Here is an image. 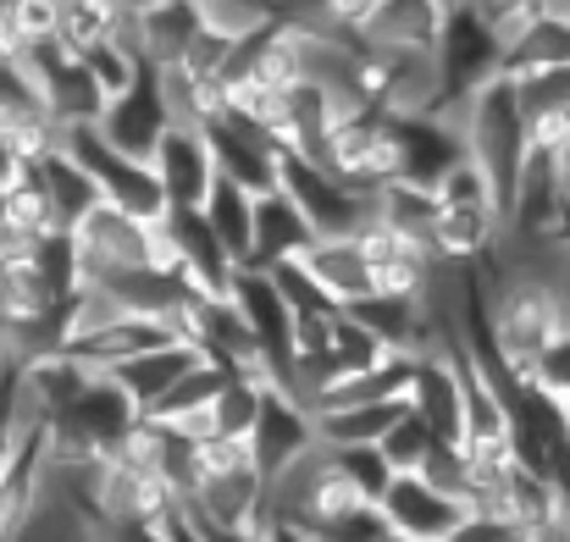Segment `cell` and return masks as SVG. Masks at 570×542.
I'll list each match as a JSON object with an SVG mask.
<instances>
[{
	"label": "cell",
	"mask_w": 570,
	"mask_h": 542,
	"mask_svg": "<svg viewBox=\"0 0 570 542\" xmlns=\"http://www.w3.org/2000/svg\"><path fill=\"white\" fill-rule=\"evenodd\" d=\"M372 221H377L382 233H393V238H404V244H421V249L432 255L438 199H432V188H421V183H387V188L372 194Z\"/></svg>",
	"instance_id": "obj_20"
},
{
	"label": "cell",
	"mask_w": 570,
	"mask_h": 542,
	"mask_svg": "<svg viewBox=\"0 0 570 542\" xmlns=\"http://www.w3.org/2000/svg\"><path fill=\"white\" fill-rule=\"evenodd\" d=\"M399 410L404 404H350V410L311 415V426H316V443L333 449V454H344V449H377L382 437H387V426L399 421Z\"/></svg>",
	"instance_id": "obj_22"
},
{
	"label": "cell",
	"mask_w": 570,
	"mask_h": 542,
	"mask_svg": "<svg viewBox=\"0 0 570 542\" xmlns=\"http://www.w3.org/2000/svg\"><path fill=\"white\" fill-rule=\"evenodd\" d=\"M227 305L238 311V322L249 327L261 361L272 371V382H283V371L294 361V316L272 283V272H255V266H238L233 272V288H227Z\"/></svg>",
	"instance_id": "obj_6"
},
{
	"label": "cell",
	"mask_w": 570,
	"mask_h": 542,
	"mask_svg": "<svg viewBox=\"0 0 570 542\" xmlns=\"http://www.w3.org/2000/svg\"><path fill=\"white\" fill-rule=\"evenodd\" d=\"M189 6L199 17V33L222 39V45H238V39H249L272 22V11L261 0H189Z\"/></svg>",
	"instance_id": "obj_25"
},
{
	"label": "cell",
	"mask_w": 570,
	"mask_h": 542,
	"mask_svg": "<svg viewBox=\"0 0 570 542\" xmlns=\"http://www.w3.org/2000/svg\"><path fill=\"white\" fill-rule=\"evenodd\" d=\"M272 17H294V11H305V6H316V0H261Z\"/></svg>",
	"instance_id": "obj_37"
},
{
	"label": "cell",
	"mask_w": 570,
	"mask_h": 542,
	"mask_svg": "<svg viewBox=\"0 0 570 542\" xmlns=\"http://www.w3.org/2000/svg\"><path fill=\"white\" fill-rule=\"evenodd\" d=\"M432 199H438V210H504L499 205V188L488 183V173L471 156H460L443 178L432 183Z\"/></svg>",
	"instance_id": "obj_26"
},
{
	"label": "cell",
	"mask_w": 570,
	"mask_h": 542,
	"mask_svg": "<svg viewBox=\"0 0 570 542\" xmlns=\"http://www.w3.org/2000/svg\"><path fill=\"white\" fill-rule=\"evenodd\" d=\"M311 538L316 542H393L387 538V526H382L377 504H361V510H350V515H338V521L316 526Z\"/></svg>",
	"instance_id": "obj_31"
},
{
	"label": "cell",
	"mask_w": 570,
	"mask_h": 542,
	"mask_svg": "<svg viewBox=\"0 0 570 542\" xmlns=\"http://www.w3.org/2000/svg\"><path fill=\"white\" fill-rule=\"evenodd\" d=\"M249 460L255 471L272 482L277 471H288L305 449H316V426H311V410H299L283 387H272L261 398V415H255V432H249Z\"/></svg>",
	"instance_id": "obj_14"
},
{
	"label": "cell",
	"mask_w": 570,
	"mask_h": 542,
	"mask_svg": "<svg viewBox=\"0 0 570 542\" xmlns=\"http://www.w3.org/2000/svg\"><path fill=\"white\" fill-rule=\"evenodd\" d=\"M499 61H504V50H499L493 28L471 6H454L443 33H438V72H443L449 100H460V95L482 89L488 78H499Z\"/></svg>",
	"instance_id": "obj_11"
},
{
	"label": "cell",
	"mask_w": 570,
	"mask_h": 542,
	"mask_svg": "<svg viewBox=\"0 0 570 542\" xmlns=\"http://www.w3.org/2000/svg\"><path fill=\"white\" fill-rule=\"evenodd\" d=\"M173 128V111H167V95H161V78L156 67H145L117 100H106V117H100V139L134 161H150L161 134Z\"/></svg>",
	"instance_id": "obj_9"
},
{
	"label": "cell",
	"mask_w": 570,
	"mask_h": 542,
	"mask_svg": "<svg viewBox=\"0 0 570 542\" xmlns=\"http://www.w3.org/2000/svg\"><path fill=\"white\" fill-rule=\"evenodd\" d=\"M570 67V17L566 11H543L527 22V33L504 50L499 61V78L521 83V78H538V72H566Z\"/></svg>",
	"instance_id": "obj_19"
},
{
	"label": "cell",
	"mask_w": 570,
	"mask_h": 542,
	"mask_svg": "<svg viewBox=\"0 0 570 542\" xmlns=\"http://www.w3.org/2000/svg\"><path fill=\"white\" fill-rule=\"evenodd\" d=\"M449 0H377L361 45L366 50H438V33L449 22Z\"/></svg>",
	"instance_id": "obj_15"
},
{
	"label": "cell",
	"mask_w": 570,
	"mask_h": 542,
	"mask_svg": "<svg viewBox=\"0 0 570 542\" xmlns=\"http://www.w3.org/2000/svg\"><path fill=\"white\" fill-rule=\"evenodd\" d=\"M194 532L205 542H261V526H199L194 521Z\"/></svg>",
	"instance_id": "obj_34"
},
{
	"label": "cell",
	"mask_w": 570,
	"mask_h": 542,
	"mask_svg": "<svg viewBox=\"0 0 570 542\" xmlns=\"http://www.w3.org/2000/svg\"><path fill=\"white\" fill-rule=\"evenodd\" d=\"M205 139H210V161H216V178L222 183L244 188L249 199L277 194V161H283V150L261 128H249L238 117H222V122L205 128Z\"/></svg>",
	"instance_id": "obj_13"
},
{
	"label": "cell",
	"mask_w": 570,
	"mask_h": 542,
	"mask_svg": "<svg viewBox=\"0 0 570 542\" xmlns=\"http://www.w3.org/2000/svg\"><path fill=\"white\" fill-rule=\"evenodd\" d=\"M78 61L89 67V78L100 83V95H106V100H117V95H122V89H128V83L145 72V61H139L134 50H122L117 39L95 45V50H89V56H78Z\"/></svg>",
	"instance_id": "obj_28"
},
{
	"label": "cell",
	"mask_w": 570,
	"mask_h": 542,
	"mask_svg": "<svg viewBox=\"0 0 570 542\" xmlns=\"http://www.w3.org/2000/svg\"><path fill=\"white\" fill-rule=\"evenodd\" d=\"M117 22H122L117 0H56V45L67 56H89L117 33Z\"/></svg>",
	"instance_id": "obj_24"
},
{
	"label": "cell",
	"mask_w": 570,
	"mask_h": 542,
	"mask_svg": "<svg viewBox=\"0 0 570 542\" xmlns=\"http://www.w3.org/2000/svg\"><path fill=\"white\" fill-rule=\"evenodd\" d=\"M0 233H6V188H0Z\"/></svg>",
	"instance_id": "obj_39"
},
{
	"label": "cell",
	"mask_w": 570,
	"mask_h": 542,
	"mask_svg": "<svg viewBox=\"0 0 570 542\" xmlns=\"http://www.w3.org/2000/svg\"><path fill=\"white\" fill-rule=\"evenodd\" d=\"M161 538H167V542H205L199 532H194V521L184 515V510H173V515L161 521Z\"/></svg>",
	"instance_id": "obj_36"
},
{
	"label": "cell",
	"mask_w": 570,
	"mask_h": 542,
	"mask_svg": "<svg viewBox=\"0 0 570 542\" xmlns=\"http://www.w3.org/2000/svg\"><path fill=\"white\" fill-rule=\"evenodd\" d=\"M532 387H538L543 398H554V404L570 398V333H560V338L543 349V361L532 371Z\"/></svg>",
	"instance_id": "obj_32"
},
{
	"label": "cell",
	"mask_w": 570,
	"mask_h": 542,
	"mask_svg": "<svg viewBox=\"0 0 570 542\" xmlns=\"http://www.w3.org/2000/svg\"><path fill=\"white\" fill-rule=\"evenodd\" d=\"M333 178H344L355 194H377L387 183H399V139H393V117H382L372 106L350 111L333 122L322 156H316Z\"/></svg>",
	"instance_id": "obj_5"
},
{
	"label": "cell",
	"mask_w": 570,
	"mask_h": 542,
	"mask_svg": "<svg viewBox=\"0 0 570 542\" xmlns=\"http://www.w3.org/2000/svg\"><path fill=\"white\" fill-rule=\"evenodd\" d=\"M33 178H39V188H45V199H50V210H56V221H61V233H72L95 205H100V188H95V178L56 145L50 156H39L33 161Z\"/></svg>",
	"instance_id": "obj_21"
},
{
	"label": "cell",
	"mask_w": 570,
	"mask_h": 542,
	"mask_svg": "<svg viewBox=\"0 0 570 542\" xmlns=\"http://www.w3.org/2000/svg\"><path fill=\"white\" fill-rule=\"evenodd\" d=\"M6 22H11L22 56L39 50V45H56V0H11L6 6Z\"/></svg>",
	"instance_id": "obj_29"
},
{
	"label": "cell",
	"mask_w": 570,
	"mask_h": 542,
	"mask_svg": "<svg viewBox=\"0 0 570 542\" xmlns=\"http://www.w3.org/2000/svg\"><path fill=\"white\" fill-rule=\"evenodd\" d=\"M72 249H78V277L83 288L117 277V272H145V266H161L173 272V255L161 244V227L150 221H134L111 205H95L78 227H72Z\"/></svg>",
	"instance_id": "obj_2"
},
{
	"label": "cell",
	"mask_w": 570,
	"mask_h": 542,
	"mask_svg": "<svg viewBox=\"0 0 570 542\" xmlns=\"http://www.w3.org/2000/svg\"><path fill=\"white\" fill-rule=\"evenodd\" d=\"M205 361L194 344H161V349H150V355H139V361H128V365H117V371H106L111 382H117V393L139 410V421L189 376L194 365Z\"/></svg>",
	"instance_id": "obj_17"
},
{
	"label": "cell",
	"mask_w": 570,
	"mask_h": 542,
	"mask_svg": "<svg viewBox=\"0 0 570 542\" xmlns=\"http://www.w3.org/2000/svg\"><path fill=\"white\" fill-rule=\"evenodd\" d=\"M277 194L311 221L316 238H355L372 221V194H355L344 178H333L322 161L311 156H288L277 161Z\"/></svg>",
	"instance_id": "obj_4"
},
{
	"label": "cell",
	"mask_w": 570,
	"mask_h": 542,
	"mask_svg": "<svg viewBox=\"0 0 570 542\" xmlns=\"http://www.w3.org/2000/svg\"><path fill=\"white\" fill-rule=\"evenodd\" d=\"M161 244H167V255H173V272L189 283L199 299H227V288H233V255L216 244V233L205 227V216L199 210H167L161 221Z\"/></svg>",
	"instance_id": "obj_8"
},
{
	"label": "cell",
	"mask_w": 570,
	"mask_h": 542,
	"mask_svg": "<svg viewBox=\"0 0 570 542\" xmlns=\"http://www.w3.org/2000/svg\"><path fill=\"white\" fill-rule=\"evenodd\" d=\"M432 443H438V437H432L410 410H399V421L387 426V437L377 443V454H382V465H387V476H415V471L426 465Z\"/></svg>",
	"instance_id": "obj_27"
},
{
	"label": "cell",
	"mask_w": 570,
	"mask_h": 542,
	"mask_svg": "<svg viewBox=\"0 0 570 542\" xmlns=\"http://www.w3.org/2000/svg\"><path fill=\"white\" fill-rule=\"evenodd\" d=\"M61 150L95 178L100 205H111V210H122V216H134V221H150V227L167 216V194H161V183L150 173V161H134V156L111 150V145L100 139V128L61 134Z\"/></svg>",
	"instance_id": "obj_3"
},
{
	"label": "cell",
	"mask_w": 570,
	"mask_h": 542,
	"mask_svg": "<svg viewBox=\"0 0 570 542\" xmlns=\"http://www.w3.org/2000/svg\"><path fill=\"white\" fill-rule=\"evenodd\" d=\"M560 410H566V426H570V398H566V404H560Z\"/></svg>",
	"instance_id": "obj_40"
},
{
	"label": "cell",
	"mask_w": 570,
	"mask_h": 542,
	"mask_svg": "<svg viewBox=\"0 0 570 542\" xmlns=\"http://www.w3.org/2000/svg\"><path fill=\"white\" fill-rule=\"evenodd\" d=\"M178 510L199 526H261L266 521V476L255 471L244 443H199L194 482Z\"/></svg>",
	"instance_id": "obj_1"
},
{
	"label": "cell",
	"mask_w": 570,
	"mask_h": 542,
	"mask_svg": "<svg viewBox=\"0 0 570 542\" xmlns=\"http://www.w3.org/2000/svg\"><path fill=\"white\" fill-rule=\"evenodd\" d=\"M404 410H410L438 443H454V449H460V426H465V382H460L454 349H426V355H415Z\"/></svg>",
	"instance_id": "obj_10"
},
{
	"label": "cell",
	"mask_w": 570,
	"mask_h": 542,
	"mask_svg": "<svg viewBox=\"0 0 570 542\" xmlns=\"http://www.w3.org/2000/svg\"><path fill=\"white\" fill-rule=\"evenodd\" d=\"M261 542H316L305 526H288V521H261Z\"/></svg>",
	"instance_id": "obj_35"
},
{
	"label": "cell",
	"mask_w": 570,
	"mask_h": 542,
	"mask_svg": "<svg viewBox=\"0 0 570 542\" xmlns=\"http://www.w3.org/2000/svg\"><path fill=\"white\" fill-rule=\"evenodd\" d=\"M327 454H333V449H327ZM333 460H338V471L350 476V487H355L366 504H377L382 493H387V482H393L377 449H344V454H333Z\"/></svg>",
	"instance_id": "obj_30"
},
{
	"label": "cell",
	"mask_w": 570,
	"mask_h": 542,
	"mask_svg": "<svg viewBox=\"0 0 570 542\" xmlns=\"http://www.w3.org/2000/svg\"><path fill=\"white\" fill-rule=\"evenodd\" d=\"M199 216H205V227L216 233V244L233 255V266H249V238H255V199H249L244 188H233V183L216 178L210 199L199 205Z\"/></svg>",
	"instance_id": "obj_23"
},
{
	"label": "cell",
	"mask_w": 570,
	"mask_h": 542,
	"mask_svg": "<svg viewBox=\"0 0 570 542\" xmlns=\"http://www.w3.org/2000/svg\"><path fill=\"white\" fill-rule=\"evenodd\" d=\"M150 173L167 194V210H199L216 188V161H210V139L194 122H173L150 156Z\"/></svg>",
	"instance_id": "obj_12"
},
{
	"label": "cell",
	"mask_w": 570,
	"mask_h": 542,
	"mask_svg": "<svg viewBox=\"0 0 570 542\" xmlns=\"http://www.w3.org/2000/svg\"><path fill=\"white\" fill-rule=\"evenodd\" d=\"M377 515L393 542H454L465 526V504H454L421 476H393L377 499Z\"/></svg>",
	"instance_id": "obj_7"
},
{
	"label": "cell",
	"mask_w": 570,
	"mask_h": 542,
	"mask_svg": "<svg viewBox=\"0 0 570 542\" xmlns=\"http://www.w3.org/2000/svg\"><path fill=\"white\" fill-rule=\"evenodd\" d=\"M305 277L338 305V311H350V305H361V299H372L377 294V283H372V266H366V249H361V238H316L311 249H305Z\"/></svg>",
	"instance_id": "obj_16"
},
{
	"label": "cell",
	"mask_w": 570,
	"mask_h": 542,
	"mask_svg": "<svg viewBox=\"0 0 570 542\" xmlns=\"http://www.w3.org/2000/svg\"><path fill=\"white\" fill-rule=\"evenodd\" d=\"M95 542H167L161 526H95Z\"/></svg>",
	"instance_id": "obj_33"
},
{
	"label": "cell",
	"mask_w": 570,
	"mask_h": 542,
	"mask_svg": "<svg viewBox=\"0 0 570 542\" xmlns=\"http://www.w3.org/2000/svg\"><path fill=\"white\" fill-rule=\"evenodd\" d=\"M117 6H122V11H139V6H150V0H117Z\"/></svg>",
	"instance_id": "obj_38"
},
{
	"label": "cell",
	"mask_w": 570,
	"mask_h": 542,
	"mask_svg": "<svg viewBox=\"0 0 570 542\" xmlns=\"http://www.w3.org/2000/svg\"><path fill=\"white\" fill-rule=\"evenodd\" d=\"M311 244H316L311 221H305L283 194H261V199H255V238H249V266H255V272L294 266V260H305Z\"/></svg>",
	"instance_id": "obj_18"
}]
</instances>
